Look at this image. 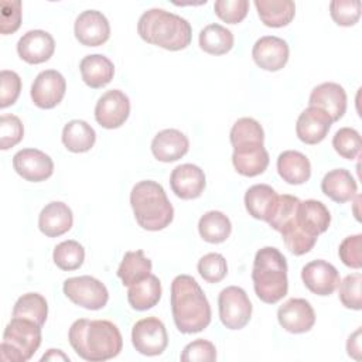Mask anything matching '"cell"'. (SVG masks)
I'll use <instances>...</instances> for the list:
<instances>
[{
  "instance_id": "11",
  "label": "cell",
  "mask_w": 362,
  "mask_h": 362,
  "mask_svg": "<svg viewBox=\"0 0 362 362\" xmlns=\"http://www.w3.org/2000/svg\"><path fill=\"white\" fill-rule=\"evenodd\" d=\"M130 115V100L119 89L105 92L96 102L95 119L105 129H117Z\"/></svg>"
},
{
  "instance_id": "19",
  "label": "cell",
  "mask_w": 362,
  "mask_h": 362,
  "mask_svg": "<svg viewBox=\"0 0 362 362\" xmlns=\"http://www.w3.org/2000/svg\"><path fill=\"white\" fill-rule=\"evenodd\" d=\"M332 123L334 122L327 112L318 107L308 106L300 113L297 119L296 133L303 143L318 144L327 137Z\"/></svg>"
},
{
  "instance_id": "6",
  "label": "cell",
  "mask_w": 362,
  "mask_h": 362,
  "mask_svg": "<svg viewBox=\"0 0 362 362\" xmlns=\"http://www.w3.org/2000/svg\"><path fill=\"white\" fill-rule=\"evenodd\" d=\"M298 204H300V199L294 195H290V194L279 195L277 206L272 218L267 221V223L274 230L281 233L286 247L288 249V252H291L296 256L308 253L317 242V238L305 233L297 225L296 212H297Z\"/></svg>"
},
{
  "instance_id": "41",
  "label": "cell",
  "mask_w": 362,
  "mask_h": 362,
  "mask_svg": "<svg viewBox=\"0 0 362 362\" xmlns=\"http://www.w3.org/2000/svg\"><path fill=\"white\" fill-rule=\"evenodd\" d=\"M361 284H362V276L358 272L345 276V279L339 281L338 296L345 308H351L356 311L362 308Z\"/></svg>"
},
{
  "instance_id": "7",
  "label": "cell",
  "mask_w": 362,
  "mask_h": 362,
  "mask_svg": "<svg viewBox=\"0 0 362 362\" xmlns=\"http://www.w3.org/2000/svg\"><path fill=\"white\" fill-rule=\"evenodd\" d=\"M41 345V325L31 320L13 317L3 332L0 359L3 362H25Z\"/></svg>"
},
{
  "instance_id": "15",
  "label": "cell",
  "mask_w": 362,
  "mask_h": 362,
  "mask_svg": "<svg viewBox=\"0 0 362 362\" xmlns=\"http://www.w3.org/2000/svg\"><path fill=\"white\" fill-rule=\"evenodd\" d=\"M277 321L283 329L291 334L310 331L315 324V313L304 298H290L277 310Z\"/></svg>"
},
{
  "instance_id": "8",
  "label": "cell",
  "mask_w": 362,
  "mask_h": 362,
  "mask_svg": "<svg viewBox=\"0 0 362 362\" xmlns=\"http://www.w3.org/2000/svg\"><path fill=\"white\" fill-rule=\"evenodd\" d=\"M62 290L74 304L86 310H100L109 300L106 286L92 276L69 277L64 281Z\"/></svg>"
},
{
  "instance_id": "48",
  "label": "cell",
  "mask_w": 362,
  "mask_h": 362,
  "mask_svg": "<svg viewBox=\"0 0 362 362\" xmlns=\"http://www.w3.org/2000/svg\"><path fill=\"white\" fill-rule=\"evenodd\" d=\"M21 25V1L3 0L0 11V33L7 35L16 33Z\"/></svg>"
},
{
  "instance_id": "38",
  "label": "cell",
  "mask_w": 362,
  "mask_h": 362,
  "mask_svg": "<svg viewBox=\"0 0 362 362\" xmlns=\"http://www.w3.org/2000/svg\"><path fill=\"white\" fill-rule=\"evenodd\" d=\"M52 259L61 270L72 272L82 266L85 260V249L76 240H64L54 247Z\"/></svg>"
},
{
  "instance_id": "5",
  "label": "cell",
  "mask_w": 362,
  "mask_h": 362,
  "mask_svg": "<svg viewBox=\"0 0 362 362\" xmlns=\"http://www.w3.org/2000/svg\"><path fill=\"white\" fill-rule=\"evenodd\" d=\"M256 296L266 304L280 301L288 291L287 260L283 253L272 246L256 252L252 270Z\"/></svg>"
},
{
  "instance_id": "49",
  "label": "cell",
  "mask_w": 362,
  "mask_h": 362,
  "mask_svg": "<svg viewBox=\"0 0 362 362\" xmlns=\"http://www.w3.org/2000/svg\"><path fill=\"white\" fill-rule=\"evenodd\" d=\"M348 355L356 361L361 359V328H358L354 334L349 335L346 342Z\"/></svg>"
},
{
  "instance_id": "1",
  "label": "cell",
  "mask_w": 362,
  "mask_h": 362,
  "mask_svg": "<svg viewBox=\"0 0 362 362\" xmlns=\"http://www.w3.org/2000/svg\"><path fill=\"white\" fill-rule=\"evenodd\" d=\"M68 339L76 355L90 362L112 359L123 348L119 328L107 320H76L69 328Z\"/></svg>"
},
{
  "instance_id": "47",
  "label": "cell",
  "mask_w": 362,
  "mask_h": 362,
  "mask_svg": "<svg viewBox=\"0 0 362 362\" xmlns=\"http://www.w3.org/2000/svg\"><path fill=\"white\" fill-rule=\"evenodd\" d=\"M341 262L351 269L362 267V235H352L345 238L338 249Z\"/></svg>"
},
{
  "instance_id": "35",
  "label": "cell",
  "mask_w": 362,
  "mask_h": 362,
  "mask_svg": "<svg viewBox=\"0 0 362 362\" xmlns=\"http://www.w3.org/2000/svg\"><path fill=\"white\" fill-rule=\"evenodd\" d=\"M198 232L201 238L208 243H222L229 238L232 232V223L223 212L208 211L199 218Z\"/></svg>"
},
{
  "instance_id": "43",
  "label": "cell",
  "mask_w": 362,
  "mask_h": 362,
  "mask_svg": "<svg viewBox=\"0 0 362 362\" xmlns=\"http://www.w3.org/2000/svg\"><path fill=\"white\" fill-rule=\"evenodd\" d=\"M24 127L16 115H1L0 117V148L7 150L21 141Z\"/></svg>"
},
{
  "instance_id": "16",
  "label": "cell",
  "mask_w": 362,
  "mask_h": 362,
  "mask_svg": "<svg viewBox=\"0 0 362 362\" xmlns=\"http://www.w3.org/2000/svg\"><path fill=\"white\" fill-rule=\"evenodd\" d=\"M288 44L276 35L260 37L253 48L252 57L256 65L264 71H280L288 61Z\"/></svg>"
},
{
  "instance_id": "26",
  "label": "cell",
  "mask_w": 362,
  "mask_h": 362,
  "mask_svg": "<svg viewBox=\"0 0 362 362\" xmlns=\"http://www.w3.org/2000/svg\"><path fill=\"white\" fill-rule=\"evenodd\" d=\"M321 191L329 199L338 204H345L356 197L358 184L348 170L335 168L324 175L321 181Z\"/></svg>"
},
{
  "instance_id": "22",
  "label": "cell",
  "mask_w": 362,
  "mask_h": 362,
  "mask_svg": "<svg viewBox=\"0 0 362 362\" xmlns=\"http://www.w3.org/2000/svg\"><path fill=\"white\" fill-rule=\"evenodd\" d=\"M188 137L177 129H164L151 141L153 156L163 163H173L182 158L188 153Z\"/></svg>"
},
{
  "instance_id": "28",
  "label": "cell",
  "mask_w": 362,
  "mask_h": 362,
  "mask_svg": "<svg viewBox=\"0 0 362 362\" xmlns=\"http://www.w3.org/2000/svg\"><path fill=\"white\" fill-rule=\"evenodd\" d=\"M277 173L287 184L300 185L310 180L311 164L303 153L286 150L277 157Z\"/></svg>"
},
{
  "instance_id": "31",
  "label": "cell",
  "mask_w": 362,
  "mask_h": 362,
  "mask_svg": "<svg viewBox=\"0 0 362 362\" xmlns=\"http://www.w3.org/2000/svg\"><path fill=\"white\" fill-rule=\"evenodd\" d=\"M262 23L272 28H280L291 23L296 14V4L291 0H255Z\"/></svg>"
},
{
  "instance_id": "3",
  "label": "cell",
  "mask_w": 362,
  "mask_h": 362,
  "mask_svg": "<svg viewBox=\"0 0 362 362\" xmlns=\"http://www.w3.org/2000/svg\"><path fill=\"white\" fill-rule=\"evenodd\" d=\"M137 33L143 41L168 51H180L191 44V24L181 16L164 8H150L137 21Z\"/></svg>"
},
{
  "instance_id": "12",
  "label": "cell",
  "mask_w": 362,
  "mask_h": 362,
  "mask_svg": "<svg viewBox=\"0 0 362 362\" xmlns=\"http://www.w3.org/2000/svg\"><path fill=\"white\" fill-rule=\"evenodd\" d=\"M66 82L61 72L45 69L40 72L31 85V99L40 109H52L64 98Z\"/></svg>"
},
{
  "instance_id": "44",
  "label": "cell",
  "mask_w": 362,
  "mask_h": 362,
  "mask_svg": "<svg viewBox=\"0 0 362 362\" xmlns=\"http://www.w3.org/2000/svg\"><path fill=\"white\" fill-rule=\"evenodd\" d=\"M215 14L228 24L240 23L247 11L249 1L247 0H216L214 4Z\"/></svg>"
},
{
  "instance_id": "34",
  "label": "cell",
  "mask_w": 362,
  "mask_h": 362,
  "mask_svg": "<svg viewBox=\"0 0 362 362\" xmlns=\"http://www.w3.org/2000/svg\"><path fill=\"white\" fill-rule=\"evenodd\" d=\"M233 34L221 24H208L199 33V47L211 55H223L233 48Z\"/></svg>"
},
{
  "instance_id": "29",
  "label": "cell",
  "mask_w": 362,
  "mask_h": 362,
  "mask_svg": "<svg viewBox=\"0 0 362 362\" xmlns=\"http://www.w3.org/2000/svg\"><path fill=\"white\" fill-rule=\"evenodd\" d=\"M79 69L83 82L92 89L106 86L115 75L113 62L102 54H90L83 57L79 64Z\"/></svg>"
},
{
  "instance_id": "13",
  "label": "cell",
  "mask_w": 362,
  "mask_h": 362,
  "mask_svg": "<svg viewBox=\"0 0 362 362\" xmlns=\"http://www.w3.org/2000/svg\"><path fill=\"white\" fill-rule=\"evenodd\" d=\"M16 173L27 181L41 182L54 173L52 158L38 148H23L13 157Z\"/></svg>"
},
{
  "instance_id": "45",
  "label": "cell",
  "mask_w": 362,
  "mask_h": 362,
  "mask_svg": "<svg viewBox=\"0 0 362 362\" xmlns=\"http://www.w3.org/2000/svg\"><path fill=\"white\" fill-rule=\"evenodd\" d=\"M21 78L17 72L3 69L0 72V107L6 109L14 105L20 96Z\"/></svg>"
},
{
  "instance_id": "2",
  "label": "cell",
  "mask_w": 362,
  "mask_h": 362,
  "mask_svg": "<svg viewBox=\"0 0 362 362\" xmlns=\"http://www.w3.org/2000/svg\"><path fill=\"white\" fill-rule=\"evenodd\" d=\"M171 311L177 329L195 334L211 322V305L197 280L188 274H178L171 283Z\"/></svg>"
},
{
  "instance_id": "39",
  "label": "cell",
  "mask_w": 362,
  "mask_h": 362,
  "mask_svg": "<svg viewBox=\"0 0 362 362\" xmlns=\"http://www.w3.org/2000/svg\"><path fill=\"white\" fill-rule=\"evenodd\" d=\"M334 150L346 160H355L361 151V134L352 127H341L332 137Z\"/></svg>"
},
{
  "instance_id": "18",
  "label": "cell",
  "mask_w": 362,
  "mask_h": 362,
  "mask_svg": "<svg viewBox=\"0 0 362 362\" xmlns=\"http://www.w3.org/2000/svg\"><path fill=\"white\" fill-rule=\"evenodd\" d=\"M173 192L181 199H195L205 189L206 178L204 171L195 164L177 165L170 175Z\"/></svg>"
},
{
  "instance_id": "24",
  "label": "cell",
  "mask_w": 362,
  "mask_h": 362,
  "mask_svg": "<svg viewBox=\"0 0 362 362\" xmlns=\"http://www.w3.org/2000/svg\"><path fill=\"white\" fill-rule=\"evenodd\" d=\"M74 223L71 208L61 201L47 204L38 216V228L48 238H57L66 233Z\"/></svg>"
},
{
  "instance_id": "9",
  "label": "cell",
  "mask_w": 362,
  "mask_h": 362,
  "mask_svg": "<svg viewBox=\"0 0 362 362\" xmlns=\"http://www.w3.org/2000/svg\"><path fill=\"white\" fill-rule=\"evenodd\" d=\"M219 318L228 329H242L252 317V303L246 291L238 286H229L218 297Z\"/></svg>"
},
{
  "instance_id": "20",
  "label": "cell",
  "mask_w": 362,
  "mask_h": 362,
  "mask_svg": "<svg viewBox=\"0 0 362 362\" xmlns=\"http://www.w3.org/2000/svg\"><path fill=\"white\" fill-rule=\"evenodd\" d=\"M54 51L55 41L44 30H30L17 42V52L27 64H42L52 57Z\"/></svg>"
},
{
  "instance_id": "17",
  "label": "cell",
  "mask_w": 362,
  "mask_h": 362,
  "mask_svg": "<svg viewBox=\"0 0 362 362\" xmlns=\"http://www.w3.org/2000/svg\"><path fill=\"white\" fill-rule=\"evenodd\" d=\"M304 286L317 296H329L339 284V273L331 263L317 259L311 260L301 269Z\"/></svg>"
},
{
  "instance_id": "50",
  "label": "cell",
  "mask_w": 362,
  "mask_h": 362,
  "mask_svg": "<svg viewBox=\"0 0 362 362\" xmlns=\"http://www.w3.org/2000/svg\"><path fill=\"white\" fill-rule=\"evenodd\" d=\"M41 361H68L69 362V356L64 354L61 349H48L41 356Z\"/></svg>"
},
{
  "instance_id": "37",
  "label": "cell",
  "mask_w": 362,
  "mask_h": 362,
  "mask_svg": "<svg viewBox=\"0 0 362 362\" xmlns=\"http://www.w3.org/2000/svg\"><path fill=\"white\" fill-rule=\"evenodd\" d=\"M229 139L232 147L245 144H263L264 132L262 124L253 117H240L233 123Z\"/></svg>"
},
{
  "instance_id": "21",
  "label": "cell",
  "mask_w": 362,
  "mask_h": 362,
  "mask_svg": "<svg viewBox=\"0 0 362 362\" xmlns=\"http://www.w3.org/2000/svg\"><path fill=\"white\" fill-rule=\"evenodd\" d=\"M308 105L322 109L332 122H338L346 112V92L339 83L324 82L311 90Z\"/></svg>"
},
{
  "instance_id": "42",
  "label": "cell",
  "mask_w": 362,
  "mask_h": 362,
  "mask_svg": "<svg viewBox=\"0 0 362 362\" xmlns=\"http://www.w3.org/2000/svg\"><path fill=\"white\" fill-rule=\"evenodd\" d=\"M361 7L359 0H332L329 3V14L338 25L351 27L359 21Z\"/></svg>"
},
{
  "instance_id": "14",
  "label": "cell",
  "mask_w": 362,
  "mask_h": 362,
  "mask_svg": "<svg viewBox=\"0 0 362 362\" xmlns=\"http://www.w3.org/2000/svg\"><path fill=\"white\" fill-rule=\"evenodd\" d=\"M75 38L85 47H99L110 37V24L98 10L82 11L74 24Z\"/></svg>"
},
{
  "instance_id": "33",
  "label": "cell",
  "mask_w": 362,
  "mask_h": 362,
  "mask_svg": "<svg viewBox=\"0 0 362 362\" xmlns=\"http://www.w3.org/2000/svg\"><path fill=\"white\" fill-rule=\"evenodd\" d=\"M151 260L144 256L143 250H130L124 253L119 264L117 277L122 280L123 286L130 287L151 274Z\"/></svg>"
},
{
  "instance_id": "27",
  "label": "cell",
  "mask_w": 362,
  "mask_h": 362,
  "mask_svg": "<svg viewBox=\"0 0 362 362\" xmlns=\"http://www.w3.org/2000/svg\"><path fill=\"white\" fill-rule=\"evenodd\" d=\"M279 202V194L267 184H255L245 194V206L250 216L267 222Z\"/></svg>"
},
{
  "instance_id": "25",
  "label": "cell",
  "mask_w": 362,
  "mask_h": 362,
  "mask_svg": "<svg viewBox=\"0 0 362 362\" xmlns=\"http://www.w3.org/2000/svg\"><path fill=\"white\" fill-rule=\"evenodd\" d=\"M232 164L245 177H256L269 165V153L263 144H245L233 147Z\"/></svg>"
},
{
  "instance_id": "4",
  "label": "cell",
  "mask_w": 362,
  "mask_h": 362,
  "mask_svg": "<svg viewBox=\"0 0 362 362\" xmlns=\"http://www.w3.org/2000/svg\"><path fill=\"white\" fill-rule=\"evenodd\" d=\"M130 205L136 222L146 230H161L173 222L174 208L163 185L157 181H139L132 188Z\"/></svg>"
},
{
  "instance_id": "23",
  "label": "cell",
  "mask_w": 362,
  "mask_h": 362,
  "mask_svg": "<svg viewBox=\"0 0 362 362\" xmlns=\"http://www.w3.org/2000/svg\"><path fill=\"white\" fill-rule=\"evenodd\" d=\"M297 225L308 235L318 238L331 223V214L328 208L317 199L300 201L296 212Z\"/></svg>"
},
{
  "instance_id": "36",
  "label": "cell",
  "mask_w": 362,
  "mask_h": 362,
  "mask_svg": "<svg viewBox=\"0 0 362 362\" xmlns=\"http://www.w3.org/2000/svg\"><path fill=\"white\" fill-rule=\"evenodd\" d=\"M13 317L31 320L42 327L48 317L47 300L38 293H25L16 301Z\"/></svg>"
},
{
  "instance_id": "10",
  "label": "cell",
  "mask_w": 362,
  "mask_h": 362,
  "mask_svg": "<svg viewBox=\"0 0 362 362\" xmlns=\"http://www.w3.org/2000/svg\"><path fill=\"white\" fill-rule=\"evenodd\" d=\"M132 344L134 349L141 355H161L168 345L165 325L157 317L139 320L132 328Z\"/></svg>"
},
{
  "instance_id": "40",
  "label": "cell",
  "mask_w": 362,
  "mask_h": 362,
  "mask_svg": "<svg viewBox=\"0 0 362 362\" xmlns=\"http://www.w3.org/2000/svg\"><path fill=\"white\" fill-rule=\"evenodd\" d=\"M198 273L206 283H219L228 274L226 259L221 253H206L198 262Z\"/></svg>"
},
{
  "instance_id": "30",
  "label": "cell",
  "mask_w": 362,
  "mask_h": 362,
  "mask_svg": "<svg viewBox=\"0 0 362 362\" xmlns=\"http://www.w3.org/2000/svg\"><path fill=\"white\" fill-rule=\"evenodd\" d=\"M161 293L163 290L160 279L154 274H148L146 279L129 287L127 301L133 310L146 311L158 304Z\"/></svg>"
},
{
  "instance_id": "46",
  "label": "cell",
  "mask_w": 362,
  "mask_h": 362,
  "mask_svg": "<svg viewBox=\"0 0 362 362\" xmlns=\"http://www.w3.org/2000/svg\"><path fill=\"white\" fill-rule=\"evenodd\" d=\"M180 358L182 362H212L216 359V348L211 341L199 338L187 344Z\"/></svg>"
},
{
  "instance_id": "32",
  "label": "cell",
  "mask_w": 362,
  "mask_h": 362,
  "mask_svg": "<svg viewBox=\"0 0 362 362\" xmlns=\"http://www.w3.org/2000/svg\"><path fill=\"white\" fill-rule=\"evenodd\" d=\"M96 141L93 127L85 120L74 119L62 129V143L72 153H86Z\"/></svg>"
}]
</instances>
